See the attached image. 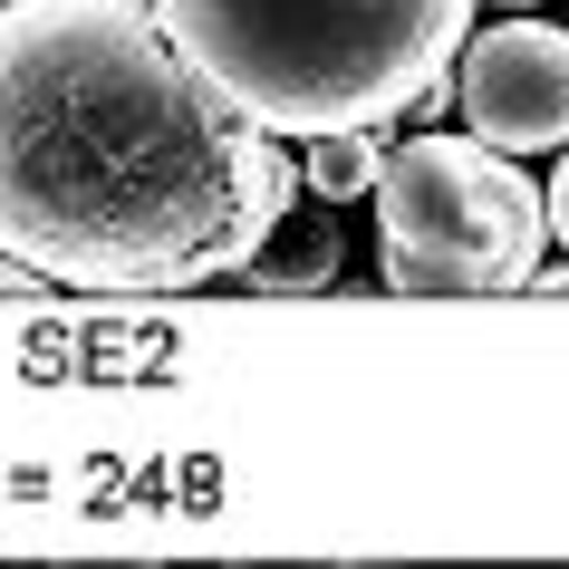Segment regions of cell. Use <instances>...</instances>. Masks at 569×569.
Listing matches in <instances>:
<instances>
[{
	"label": "cell",
	"mask_w": 569,
	"mask_h": 569,
	"mask_svg": "<svg viewBox=\"0 0 569 569\" xmlns=\"http://www.w3.org/2000/svg\"><path fill=\"white\" fill-rule=\"evenodd\" d=\"M300 203L251 126L146 0L0 10V251L68 290L232 280Z\"/></svg>",
	"instance_id": "1"
},
{
	"label": "cell",
	"mask_w": 569,
	"mask_h": 569,
	"mask_svg": "<svg viewBox=\"0 0 569 569\" xmlns=\"http://www.w3.org/2000/svg\"><path fill=\"white\" fill-rule=\"evenodd\" d=\"M174 49L270 136L387 126L463 59L473 0H154Z\"/></svg>",
	"instance_id": "2"
},
{
	"label": "cell",
	"mask_w": 569,
	"mask_h": 569,
	"mask_svg": "<svg viewBox=\"0 0 569 569\" xmlns=\"http://www.w3.org/2000/svg\"><path fill=\"white\" fill-rule=\"evenodd\" d=\"M550 241V193L482 136H406L377 174V261L406 300L521 290Z\"/></svg>",
	"instance_id": "3"
},
{
	"label": "cell",
	"mask_w": 569,
	"mask_h": 569,
	"mask_svg": "<svg viewBox=\"0 0 569 569\" xmlns=\"http://www.w3.org/2000/svg\"><path fill=\"white\" fill-rule=\"evenodd\" d=\"M453 97H463V126L502 154L569 146V30H540V20L482 30L453 68Z\"/></svg>",
	"instance_id": "4"
},
{
	"label": "cell",
	"mask_w": 569,
	"mask_h": 569,
	"mask_svg": "<svg viewBox=\"0 0 569 569\" xmlns=\"http://www.w3.org/2000/svg\"><path fill=\"white\" fill-rule=\"evenodd\" d=\"M232 280H251V290H329V280H338V232H329V222H290V212H280V222L261 232V251H251Z\"/></svg>",
	"instance_id": "5"
},
{
	"label": "cell",
	"mask_w": 569,
	"mask_h": 569,
	"mask_svg": "<svg viewBox=\"0 0 569 569\" xmlns=\"http://www.w3.org/2000/svg\"><path fill=\"white\" fill-rule=\"evenodd\" d=\"M377 174H387V126H329L300 154V183L319 203H358V193H377Z\"/></svg>",
	"instance_id": "6"
},
{
	"label": "cell",
	"mask_w": 569,
	"mask_h": 569,
	"mask_svg": "<svg viewBox=\"0 0 569 569\" xmlns=\"http://www.w3.org/2000/svg\"><path fill=\"white\" fill-rule=\"evenodd\" d=\"M30 290H39V270H30V261H10V251H0V300H30Z\"/></svg>",
	"instance_id": "7"
},
{
	"label": "cell",
	"mask_w": 569,
	"mask_h": 569,
	"mask_svg": "<svg viewBox=\"0 0 569 569\" xmlns=\"http://www.w3.org/2000/svg\"><path fill=\"white\" fill-rule=\"evenodd\" d=\"M550 241H569V154H560V174H550Z\"/></svg>",
	"instance_id": "8"
},
{
	"label": "cell",
	"mask_w": 569,
	"mask_h": 569,
	"mask_svg": "<svg viewBox=\"0 0 569 569\" xmlns=\"http://www.w3.org/2000/svg\"><path fill=\"white\" fill-rule=\"evenodd\" d=\"M473 10H531V0H473Z\"/></svg>",
	"instance_id": "9"
}]
</instances>
